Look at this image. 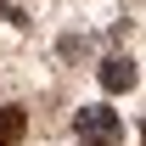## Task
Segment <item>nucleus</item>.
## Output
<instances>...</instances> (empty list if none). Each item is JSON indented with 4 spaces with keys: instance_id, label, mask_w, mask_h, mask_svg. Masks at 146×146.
<instances>
[{
    "instance_id": "f257e3e1",
    "label": "nucleus",
    "mask_w": 146,
    "mask_h": 146,
    "mask_svg": "<svg viewBox=\"0 0 146 146\" xmlns=\"http://www.w3.org/2000/svg\"><path fill=\"white\" fill-rule=\"evenodd\" d=\"M73 129H79V141H84V146H112L118 135H124L118 112H112V107H101V101L79 112V118H73Z\"/></svg>"
},
{
    "instance_id": "f03ea898",
    "label": "nucleus",
    "mask_w": 146,
    "mask_h": 146,
    "mask_svg": "<svg viewBox=\"0 0 146 146\" xmlns=\"http://www.w3.org/2000/svg\"><path fill=\"white\" fill-rule=\"evenodd\" d=\"M101 90L107 96L135 90V62H129V56H107V62H101Z\"/></svg>"
},
{
    "instance_id": "7ed1b4c3",
    "label": "nucleus",
    "mask_w": 146,
    "mask_h": 146,
    "mask_svg": "<svg viewBox=\"0 0 146 146\" xmlns=\"http://www.w3.org/2000/svg\"><path fill=\"white\" fill-rule=\"evenodd\" d=\"M23 129H28V112L23 107H0V146H17Z\"/></svg>"
},
{
    "instance_id": "20e7f679",
    "label": "nucleus",
    "mask_w": 146,
    "mask_h": 146,
    "mask_svg": "<svg viewBox=\"0 0 146 146\" xmlns=\"http://www.w3.org/2000/svg\"><path fill=\"white\" fill-rule=\"evenodd\" d=\"M141 146H146V124H141Z\"/></svg>"
},
{
    "instance_id": "39448f33",
    "label": "nucleus",
    "mask_w": 146,
    "mask_h": 146,
    "mask_svg": "<svg viewBox=\"0 0 146 146\" xmlns=\"http://www.w3.org/2000/svg\"><path fill=\"white\" fill-rule=\"evenodd\" d=\"M0 11H6V6H0Z\"/></svg>"
}]
</instances>
